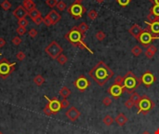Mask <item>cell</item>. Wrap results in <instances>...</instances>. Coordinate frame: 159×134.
Instances as JSON below:
<instances>
[{"label": "cell", "mask_w": 159, "mask_h": 134, "mask_svg": "<svg viewBox=\"0 0 159 134\" xmlns=\"http://www.w3.org/2000/svg\"><path fill=\"white\" fill-rule=\"evenodd\" d=\"M16 62H9L7 58H2L0 60V77L2 79H7L14 70H15Z\"/></svg>", "instance_id": "5b68a950"}, {"label": "cell", "mask_w": 159, "mask_h": 134, "mask_svg": "<svg viewBox=\"0 0 159 134\" xmlns=\"http://www.w3.org/2000/svg\"><path fill=\"white\" fill-rule=\"evenodd\" d=\"M29 17H30L33 21L35 20L36 18H38V17H41V12L37 9H32L29 11Z\"/></svg>", "instance_id": "7402d4cb"}, {"label": "cell", "mask_w": 159, "mask_h": 134, "mask_svg": "<svg viewBox=\"0 0 159 134\" xmlns=\"http://www.w3.org/2000/svg\"><path fill=\"white\" fill-rule=\"evenodd\" d=\"M124 91L125 90H124L123 86H119V85H116V84L112 85L108 88V93L113 97L114 99H116V100L119 99L121 97V95L123 94Z\"/></svg>", "instance_id": "7c38bea8"}, {"label": "cell", "mask_w": 159, "mask_h": 134, "mask_svg": "<svg viewBox=\"0 0 159 134\" xmlns=\"http://www.w3.org/2000/svg\"><path fill=\"white\" fill-rule=\"evenodd\" d=\"M73 86L78 89L80 92H84L90 86V82L85 76H80L73 82Z\"/></svg>", "instance_id": "30bf717a"}, {"label": "cell", "mask_w": 159, "mask_h": 134, "mask_svg": "<svg viewBox=\"0 0 159 134\" xmlns=\"http://www.w3.org/2000/svg\"><path fill=\"white\" fill-rule=\"evenodd\" d=\"M6 45V40L2 37H0V48H4Z\"/></svg>", "instance_id": "c3c4849f"}, {"label": "cell", "mask_w": 159, "mask_h": 134, "mask_svg": "<svg viewBox=\"0 0 159 134\" xmlns=\"http://www.w3.org/2000/svg\"><path fill=\"white\" fill-rule=\"evenodd\" d=\"M33 21H34V23H35V24H36V25H40V24H41L42 22L44 21V18H42V16H41V17H38V18H36L35 20H34Z\"/></svg>", "instance_id": "bcb514c9"}, {"label": "cell", "mask_w": 159, "mask_h": 134, "mask_svg": "<svg viewBox=\"0 0 159 134\" xmlns=\"http://www.w3.org/2000/svg\"><path fill=\"white\" fill-rule=\"evenodd\" d=\"M68 13L75 19V20H78L83 16V14L87 11V9L81 4H75L73 3L67 9Z\"/></svg>", "instance_id": "ba28073f"}, {"label": "cell", "mask_w": 159, "mask_h": 134, "mask_svg": "<svg viewBox=\"0 0 159 134\" xmlns=\"http://www.w3.org/2000/svg\"><path fill=\"white\" fill-rule=\"evenodd\" d=\"M90 76L99 86H104L114 76V71L104 62L100 61L90 72Z\"/></svg>", "instance_id": "6da1fadb"}, {"label": "cell", "mask_w": 159, "mask_h": 134, "mask_svg": "<svg viewBox=\"0 0 159 134\" xmlns=\"http://www.w3.org/2000/svg\"><path fill=\"white\" fill-rule=\"evenodd\" d=\"M84 1V0H75V4H81Z\"/></svg>", "instance_id": "f907efd6"}, {"label": "cell", "mask_w": 159, "mask_h": 134, "mask_svg": "<svg viewBox=\"0 0 159 134\" xmlns=\"http://www.w3.org/2000/svg\"><path fill=\"white\" fill-rule=\"evenodd\" d=\"M157 52V48L154 46V45H150L149 47L146 48L145 50V56L148 58V59H152L154 57V55L156 54Z\"/></svg>", "instance_id": "ac0fdd59"}, {"label": "cell", "mask_w": 159, "mask_h": 134, "mask_svg": "<svg viewBox=\"0 0 159 134\" xmlns=\"http://www.w3.org/2000/svg\"><path fill=\"white\" fill-rule=\"evenodd\" d=\"M147 20H148V22H154V21H159V17H156L154 16L153 13H149L147 16Z\"/></svg>", "instance_id": "1f68e13d"}, {"label": "cell", "mask_w": 159, "mask_h": 134, "mask_svg": "<svg viewBox=\"0 0 159 134\" xmlns=\"http://www.w3.org/2000/svg\"><path fill=\"white\" fill-rule=\"evenodd\" d=\"M77 29L79 30V32L82 34L83 36H86V33L88 30V25L86 23V22H81V23L77 26Z\"/></svg>", "instance_id": "cb8c5ba5"}, {"label": "cell", "mask_w": 159, "mask_h": 134, "mask_svg": "<svg viewBox=\"0 0 159 134\" xmlns=\"http://www.w3.org/2000/svg\"><path fill=\"white\" fill-rule=\"evenodd\" d=\"M131 53L135 56V57H139V56L142 53V48L138 45H136L131 48Z\"/></svg>", "instance_id": "d4e9b609"}, {"label": "cell", "mask_w": 159, "mask_h": 134, "mask_svg": "<svg viewBox=\"0 0 159 134\" xmlns=\"http://www.w3.org/2000/svg\"><path fill=\"white\" fill-rule=\"evenodd\" d=\"M46 4L49 7H54L57 6L58 0H46Z\"/></svg>", "instance_id": "f35d334b"}, {"label": "cell", "mask_w": 159, "mask_h": 134, "mask_svg": "<svg viewBox=\"0 0 159 134\" xmlns=\"http://www.w3.org/2000/svg\"><path fill=\"white\" fill-rule=\"evenodd\" d=\"M140 97L142 96H140L138 93H137L136 91L135 92H133L132 94H130V97H129V99H130L133 103H134V104H135V106L137 105V104H138V103L140 102Z\"/></svg>", "instance_id": "83f0119b"}, {"label": "cell", "mask_w": 159, "mask_h": 134, "mask_svg": "<svg viewBox=\"0 0 159 134\" xmlns=\"http://www.w3.org/2000/svg\"><path fill=\"white\" fill-rule=\"evenodd\" d=\"M125 106L127 107L128 109H131L132 107L135 106V104H134V103H133L130 99H128V100H126V102H125Z\"/></svg>", "instance_id": "7bdbcfd3"}, {"label": "cell", "mask_w": 159, "mask_h": 134, "mask_svg": "<svg viewBox=\"0 0 159 134\" xmlns=\"http://www.w3.org/2000/svg\"><path fill=\"white\" fill-rule=\"evenodd\" d=\"M154 103L152 100L147 95H143L140 97V102L136 105L138 108V114H143V115H148L149 112L154 108Z\"/></svg>", "instance_id": "277c9868"}, {"label": "cell", "mask_w": 159, "mask_h": 134, "mask_svg": "<svg viewBox=\"0 0 159 134\" xmlns=\"http://www.w3.org/2000/svg\"><path fill=\"white\" fill-rule=\"evenodd\" d=\"M46 53L49 56L50 58H52L54 60H56L59 56H60L63 50L61 47V45L59 44L57 41H52L51 43H49L45 48Z\"/></svg>", "instance_id": "8992f818"}, {"label": "cell", "mask_w": 159, "mask_h": 134, "mask_svg": "<svg viewBox=\"0 0 159 134\" xmlns=\"http://www.w3.org/2000/svg\"><path fill=\"white\" fill-rule=\"evenodd\" d=\"M154 134H159V129H157L156 130L154 131Z\"/></svg>", "instance_id": "db71d44e"}, {"label": "cell", "mask_w": 159, "mask_h": 134, "mask_svg": "<svg viewBox=\"0 0 159 134\" xmlns=\"http://www.w3.org/2000/svg\"><path fill=\"white\" fill-rule=\"evenodd\" d=\"M140 81H142V84H143L146 88H149L156 81V78H155L153 73H151L150 71H146L145 73L142 74V77H140Z\"/></svg>", "instance_id": "8fae6325"}, {"label": "cell", "mask_w": 159, "mask_h": 134, "mask_svg": "<svg viewBox=\"0 0 159 134\" xmlns=\"http://www.w3.org/2000/svg\"><path fill=\"white\" fill-rule=\"evenodd\" d=\"M140 84H142L140 78L137 77L131 71H128V72L125 74L123 88L126 92L129 93V94H132V93L135 92L136 89L140 87Z\"/></svg>", "instance_id": "3957f363"}, {"label": "cell", "mask_w": 159, "mask_h": 134, "mask_svg": "<svg viewBox=\"0 0 159 134\" xmlns=\"http://www.w3.org/2000/svg\"><path fill=\"white\" fill-rule=\"evenodd\" d=\"M23 6L28 11H30L32 9H35V3L33 1V0H23Z\"/></svg>", "instance_id": "ffe728a7"}, {"label": "cell", "mask_w": 159, "mask_h": 134, "mask_svg": "<svg viewBox=\"0 0 159 134\" xmlns=\"http://www.w3.org/2000/svg\"><path fill=\"white\" fill-rule=\"evenodd\" d=\"M56 60H57V62H58L59 63H60L61 65H64L65 63L68 62V58L66 57V56H65L64 54H62V53H61L60 56H59V57H58Z\"/></svg>", "instance_id": "f1b7e54d"}, {"label": "cell", "mask_w": 159, "mask_h": 134, "mask_svg": "<svg viewBox=\"0 0 159 134\" xmlns=\"http://www.w3.org/2000/svg\"><path fill=\"white\" fill-rule=\"evenodd\" d=\"M102 121H103V124H104L105 126L109 127V126H112V124L114 123V118L111 117V115H105L104 117H103Z\"/></svg>", "instance_id": "4316f807"}, {"label": "cell", "mask_w": 159, "mask_h": 134, "mask_svg": "<svg viewBox=\"0 0 159 134\" xmlns=\"http://www.w3.org/2000/svg\"><path fill=\"white\" fill-rule=\"evenodd\" d=\"M0 134H3V132H1V131H0Z\"/></svg>", "instance_id": "11a10c76"}, {"label": "cell", "mask_w": 159, "mask_h": 134, "mask_svg": "<svg viewBox=\"0 0 159 134\" xmlns=\"http://www.w3.org/2000/svg\"><path fill=\"white\" fill-rule=\"evenodd\" d=\"M151 3H153L154 5H158L159 6V0H150Z\"/></svg>", "instance_id": "681fc988"}, {"label": "cell", "mask_w": 159, "mask_h": 134, "mask_svg": "<svg viewBox=\"0 0 159 134\" xmlns=\"http://www.w3.org/2000/svg\"><path fill=\"white\" fill-rule=\"evenodd\" d=\"M12 14L14 15V17L17 18L18 20H21V19H23V18H26V16H28L29 14V11L25 9L23 6H19L17 7L14 11L12 12Z\"/></svg>", "instance_id": "5bb4252c"}, {"label": "cell", "mask_w": 159, "mask_h": 134, "mask_svg": "<svg viewBox=\"0 0 159 134\" xmlns=\"http://www.w3.org/2000/svg\"><path fill=\"white\" fill-rule=\"evenodd\" d=\"M112 103H113V100L110 97H105V98L102 100V103L104 106H110L111 104H112Z\"/></svg>", "instance_id": "74e56055"}, {"label": "cell", "mask_w": 159, "mask_h": 134, "mask_svg": "<svg viewBox=\"0 0 159 134\" xmlns=\"http://www.w3.org/2000/svg\"><path fill=\"white\" fill-rule=\"evenodd\" d=\"M61 109H65V108L70 106V102L67 99H62V100H61Z\"/></svg>", "instance_id": "8d00e7d4"}, {"label": "cell", "mask_w": 159, "mask_h": 134, "mask_svg": "<svg viewBox=\"0 0 159 134\" xmlns=\"http://www.w3.org/2000/svg\"><path fill=\"white\" fill-rule=\"evenodd\" d=\"M56 7L58 9L59 11H63V10H65V9L67 7H66V4L63 1H59L58 4H57V6H56Z\"/></svg>", "instance_id": "836d02e7"}, {"label": "cell", "mask_w": 159, "mask_h": 134, "mask_svg": "<svg viewBox=\"0 0 159 134\" xmlns=\"http://www.w3.org/2000/svg\"><path fill=\"white\" fill-rule=\"evenodd\" d=\"M146 24L148 27L145 29L146 31L150 32L151 34L155 36H159V21H154V22H148L146 21Z\"/></svg>", "instance_id": "9a60e30c"}, {"label": "cell", "mask_w": 159, "mask_h": 134, "mask_svg": "<svg viewBox=\"0 0 159 134\" xmlns=\"http://www.w3.org/2000/svg\"><path fill=\"white\" fill-rule=\"evenodd\" d=\"M29 36H30L32 38H35V37L37 36V31L35 28H32L30 31H29Z\"/></svg>", "instance_id": "f6af8a7d"}, {"label": "cell", "mask_w": 159, "mask_h": 134, "mask_svg": "<svg viewBox=\"0 0 159 134\" xmlns=\"http://www.w3.org/2000/svg\"><path fill=\"white\" fill-rule=\"evenodd\" d=\"M11 42L13 45H15V46H19V45L21 43V38L20 36H14L11 40Z\"/></svg>", "instance_id": "b9f144b4"}, {"label": "cell", "mask_w": 159, "mask_h": 134, "mask_svg": "<svg viewBox=\"0 0 159 134\" xmlns=\"http://www.w3.org/2000/svg\"><path fill=\"white\" fill-rule=\"evenodd\" d=\"M34 83L37 86V87H40V86H42L45 83V78H44L41 74H37V76L34 77Z\"/></svg>", "instance_id": "603a6c76"}, {"label": "cell", "mask_w": 159, "mask_h": 134, "mask_svg": "<svg viewBox=\"0 0 159 134\" xmlns=\"http://www.w3.org/2000/svg\"><path fill=\"white\" fill-rule=\"evenodd\" d=\"M157 39H159V36L153 35V34H151L150 32H148L144 29L143 32L140 35L138 41L144 48H147L152 44V42H153L154 40H157Z\"/></svg>", "instance_id": "52a82bcc"}, {"label": "cell", "mask_w": 159, "mask_h": 134, "mask_svg": "<svg viewBox=\"0 0 159 134\" xmlns=\"http://www.w3.org/2000/svg\"><path fill=\"white\" fill-rule=\"evenodd\" d=\"M0 56H2V54H1V53H0Z\"/></svg>", "instance_id": "9f6ffc18"}, {"label": "cell", "mask_w": 159, "mask_h": 134, "mask_svg": "<svg viewBox=\"0 0 159 134\" xmlns=\"http://www.w3.org/2000/svg\"><path fill=\"white\" fill-rule=\"evenodd\" d=\"M1 7L4 10H9L10 7H11V4H10V2L9 1V0H4L2 3H1Z\"/></svg>", "instance_id": "4dcf8cb0"}, {"label": "cell", "mask_w": 159, "mask_h": 134, "mask_svg": "<svg viewBox=\"0 0 159 134\" xmlns=\"http://www.w3.org/2000/svg\"><path fill=\"white\" fill-rule=\"evenodd\" d=\"M131 0H116V2L119 4L121 7H127Z\"/></svg>", "instance_id": "ee69618b"}, {"label": "cell", "mask_w": 159, "mask_h": 134, "mask_svg": "<svg viewBox=\"0 0 159 134\" xmlns=\"http://www.w3.org/2000/svg\"><path fill=\"white\" fill-rule=\"evenodd\" d=\"M143 32V29L140 27V26L139 25V24H137V23H135V24H133L130 28H129V30H128V33L130 34L131 36H133L135 37V38L138 40V38H139V36H140V34H142Z\"/></svg>", "instance_id": "2e32d148"}, {"label": "cell", "mask_w": 159, "mask_h": 134, "mask_svg": "<svg viewBox=\"0 0 159 134\" xmlns=\"http://www.w3.org/2000/svg\"><path fill=\"white\" fill-rule=\"evenodd\" d=\"M44 97H45L46 100H47V104L49 105L52 115H57L59 112H60V110L61 109V100H59V99L57 98V97H54V98H52V99H49L47 95H45Z\"/></svg>", "instance_id": "9c48e42d"}, {"label": "cell", "mask_w": 159, "mask_h": 134, "mask_svg": "<svg viewBox=\"0 0 159 134\" xmlns=\"http://www.w3.org/2000/svg\"><path fill=\"white\" fill-rule=\"evenodd\" d=\"M114 120H116V122L117 123V125H118V126L123 127V126H125L126 123L128 122V117L125 115V114L120 113V114H118V115H117V117H116V119H114Z\"/></svg>", "instance_id": "d6986e66"}, {"label": "cell", "mask_w": 159, "mask_h": 134, "mask_svg": "<svg viewBox=\"0 0 159 134\" xmlns=\"http://www.w3.org/2000/svg\"><path fill=\"white\" fill-rule=\"evenodd\" d=\"M150 12L153 13L154 16L159 17V6L158 5H154V7L150 9Z\"/></svg>", "instance_id": "d6a6232c"}, {"label": "cell", "mask_w": 159, "mask_h": 134, "mask_svg": "<svg viewBox=\"0 0 159 134\" xmlns=\"http://www.w3.org/2000/svg\"><path fill=\"white\" fill-rule=\"evenodd\" d=\"M142 134H151V133H150L149 131H147V130H145V131H143Z\"/></svg>", "instance_id": "f5cc1de1"}, {"label": "cell", "mask_w": 159, "mask_h": 134, "mask_svg": "<svg viewBox=\"0 0 159 134\" xmlns=\"http://www.w3.org/2000/svg\"><path fill=\"white\" fill-rule=\"evenodd\" d=\"M44 23H45L47 26H51V25H52V22H51V21H50V19L49 18V16H47H47L45 17V18H44Z\"/></svg>", "instance_id": "7dc6e473"}, {"label": "cell", "mask_w": 159, "mask_h": 134, "mask_svg": "<svg viewBox=\"0 0 159 134\" xmlns=\"http://www.w3.org/2000/svg\"><path fill=\"white\" fill-rule=\"evenodd\" d=\"M16 32H17V34L19 36H23V35H25V34H26V28H25V27H21V26H19V27L16 29Z\"/></svg>", "instance_id": "60d3db41"}, {"label": "cell", "mask_w": 159, "mask_h": 134, "mask_svg": "<svg viewBox=\"0 0 159 134\" xmlns=\"http://www.w3.org/2000/svg\"><path fill=\"white\" fill-rule=\"evenodd\" d=\"M123 83H124V76H117L116 77V79H114V84L119 85V86H123Z\"/></svg>", "instance_id": "d590c367"}, {"label": "cell", "mask_w": 159, "mask_h": 134, "mask_svg": "<svg viewBox=\"0 0 159 134\" xmlns=\"http://www.w3.org/2000/svg\"><path fill=\"white\" fill-rule=\"evenodd\" d=\"M95 37H96V39H97L98 41H103L105 39V34L104 32H102V31H98L97 33H96V35H95Z\"/></svg>", "instance_id": "f546056e"}, {"label": "cell", "mask_w": 159, "mask_h": 134, "mask_svg": "<svg viewBox=\"0 0 159 134\" xmlns=\"http://www.w3.org/2000/svg\"><path fill=\"white\" fill-rule=\"evenodd\" d=\"M59 94H60V96H61L63 99H67V97H69L70 95H71V90H70V88H67V87H62L61 88L60 92H59Z\"/></svg>", "instance_id": "44dd1931"}, {"label": "cell", "mask_w": 159, "mask_h": 134, "mask_svg": "<svg viewBox=\"0 0 159 134\" xmlns=\"http://www.w3.org/2000/svg\"><path fill=\"white\" fill-rule=\"evenodd\" d=\"M85 37H86V36H83L82 34L79 32V30L77 29V26L73 27L67 34H65V36H64V38L66 40H68L73 47H77V48H81V50H88V52H90V54H93L94 52L92 51L90 48L87 46V44L84 42Z\"/></svg>", "instance_id": "7a4b0ae2"}, {"label": "cell", "mask_w": 159, "mask_h": 134, "mask_svg": "<svg viewBox=\"0 0 159 134\" xmlns=\"http://www.w3.org/2000/svg\"><path fill=\"white\" fill-rule=\"evenodd\" d=\"M25 57H26V55H25V53L23 51H19L16 54V58L19 60V61H21V62H23V60L25 59Z\"/></svg>", "instance_id": "ab89813d"}, {"label": "cell", "mask_w": 159, "mask_h": 134, "mask_svg": "<svg viewBox=\"0 0 159 134\" xmlns=\"http://www.w3.org/2000/svg\"><path fill=\"white\" fill-rule=\"evenodd\" d=\"M88 17L90 21H95L98 17V12L97 10L94 9H91L90 10H88Z\"/></svg>", "instance_id": "484cf974"}, {"label": "cell", "mask_w": 159, "mask_h": 134, "mask_svg": "<svg viewBox=\"0 0 159 134\" xmlns=\"http://www.w3.org/2000/svg\"><path fill=\"white\" fill-rule=\"evenodd\" d=\"M28 21L26 20L25 18L23 19H21V20H18V24H19V26H21V27H25L26 28V26L28 25Z\"/></svg>", "instance_id": "e575fe53"}, {"label": "cell", "mask_w": 159, "mask_h": 134, "mask_svg": "<svg viewBox=\"0 0 159 134\" xmlns=\"http://www.w3.org/2000/svg\"><path fill=\"white\" fill-rule=\"evenodd\" d=\"M47 16H49L51 22H52V25L57 24L58 22L61 21V15L59 14L56 10H54V9H51L49 12V14H47Z\"/></svg>", "instance_id": "e0dca14e"}, {"label": "cell", "mask_w": 159, "mask_h": 134, "mask_svg": "<svg viewBox=\"0 0 159 134\" xmlns=\"http://www.w3.org/2000/svg\"><path fill=\"white\" fill-rule=\"evenodd\" d=\"M96 2H97L98 4H102L103 2H104V0H96Z\"/></svg>", "instance_id": "816d5d0a"}, {"label": "cell", "mask_w": 159, "mask_h": 134, "mask_svg": "<svg viewBox=\"0 0 159 134\" xmlns=\"http://www.w3.org/2000/svg\"><path fill=\"white\" fill-rule=\"evenodd\" d=\"M65 115H66V117H67L70 121L73 122V121L77 120V119L80 117L81 112L77 109L76 107L72 106V107H70L69 109L65 112Z\"/></svg>", "instance_id": "4fadbf2b"}]
</instances>
